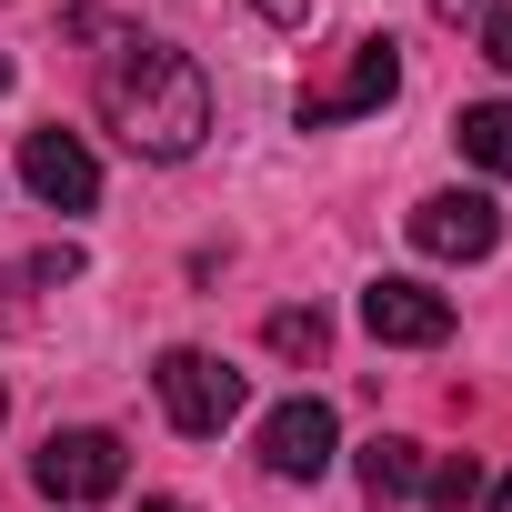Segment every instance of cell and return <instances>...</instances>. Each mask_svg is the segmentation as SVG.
I'll return each instance as SVG.
<instances>
[{
	"label": "cell",
	"instance_id": "obj_1",
	"mask_svg": "<svg viewBox=\"0 0 512 512\" xmlns=\"http://www.w3.org/2000/svg\"><path fill=\"white\" fill-rule=\"evenodd\" d=\"M91 101H101V121H111L141 161H191L201 131H211V81H201V61L171 51V41H141V31H121V41L101 51Z\"/></svg>",
	"mask_w": 512,
	"mask_h": 512
},
{
	"label": "cell",
	"instance_id": "obj_2",
	"mask_svg": "<svg viewBox=\"0 0 512 512\" xmlns=\"http://www.w3.org/2000/svg\"><path fill=\"white\" fill-rule=\"evenodd\" d=\"M151 392H161L171 432H191V442L231 432V422H241V402H251V382H241L221 352H191V342H171V352L151 362Z\"/></svg>",
	"mask_w": 512,
	"mask_h": 512
},
{
	"label": "cell",
	"instance_id": "obj_3",
	"mask_svg": "<svg viewBox=\"0 0 512 512\" xmlns=\"http://www.w3.org/2000/svg\"><path fill=\"white\" fill-rule=\"evenodd\" d=\"M392 91H402V41H382V31H372V41H352V51H342V71H332V81H312V91L292 101V121H302V131H332V121L382 111Z\"/></svg>",
	"mask_w": 512,
	"mask_h": 512
},
{
	"label": "cell",
	"instance_id": "obj_4",
	"mask_svg": "<svg viewBox=\"0 0 512 512\" xmlns=\"http://www.w3.org/2000/svg\"><path fill=\"white\" fill-rule=\"evenodd\" d=\"M121 472H131V452H121V432H101V422H71V432H51V442H41V462H31V482H41L61 512H81V502H111V492H121Z\"/></svg>",
	"mask_w": 512,
	"mask_h": 512
},
{
	"label": "cell",
	"instance_id": "obj_5",
	"mask_svg": "<svg viewBox=\"0 0 512 512\" xmlns=\"http://www.w3.org/2000/svg\"><path fill=\"white\" fill-rule=\"evenodd\" d=\"M412 251H432V262H492V251H502V201L492 191H432V201H412Z\"/></svg>",
	"mask_w": 512,
	"mask_h": 512
},
{
	"label": "cell",
	"instance_id": "obj_6",
	"mask_svg": "<svg viewBox=\"0 0 512 512\" xmlns=\"http://www.w3.org/2000/svg\"><path fill=\"white\" fill-rule=\"evenodd\" d=\"M362 332H372V342H392V352H442V342H452V302H442L432 282L382 272V282L362 292Z\"/></svg>",
	"mask_w": 512,
	"mask_h": 512
},
{
	"label": "cell",
	"instance_id": "obj_7",
	"mask_svg": "<svg viewBox=\"0 0 512 512\" xmlns=\"http://www.w3.org/2000/svg\"><path fill=\"white\" fill-rule=\"evenodd\" d=\"M21 181H31L41 211H91V201H101V161H91V141L61 131V121L21 141Z\"/></svg>",
	"mask_w": 512,
	"mask_h": 512
},
{
	"label": "cell",
	"instance_id": "obj_8",
	"mask_svg": "<svg viewBox=\"0 0 512 512\" xmlns=\"http://www.w3.org/2000/svg\"><path fill=\"white\" fill-rule=\"evenodd\" d=\"M332 442H342V422H332V402H282L272 422H262V472H282V482H322L332 472Z\"/></svg>",
	"mask_w": 512,
	"mask_h": 512
},
{
	"label": "cell",
	"instance_id": "obj_9",
	"mask_svg": "<svg viewBox=\"0 0 512 512\" xmlns=\"http://www.w3.org/2000/svg\"><path fill=\"white\" fill-rule=\"evenodd\" d=\"M422 472H432V462H422V442H402V432L362 442V492H372V502H412V492H422Z\"/></svg>",
	"mask_w": 512,
	"mask_h": 512
},
{
	"label": "cell",
	"instance_id": "obj_10",
	"mask_svg": "<svg viewBox=\"0 0 512 512\" xmlns=\"http://www.w3.org/2000/svg\"><path fill=\"white\" fill-rule=\"evenodd\" d=\"M452 141H462V161H472V171L512 181V101H472V111L452 121Z\"/></svg>",
	"mask_w": 512,
	"mask_h": 512
},
{
	"label": "cell",
	"instance_id": "obj_11",
	"mask_svg": "<svg viewBox=\"0 0 512 512\" xmlns=\"http://www.w3.org/2000/svg\"><path fill=\"white\" fill-rule=\"evenodd\" d=\"M272 352H282V362H322V352H332V322H322L312 302H302V312H272Z\"/></svg>",
	"mask_w": 512,
	"mask_h": 512
},
{
	"label": "cell",
	"instance_id": "obj_12",
	"mask_svg": "<svg viewBox=\"0 0 512 512\" xmlns=\"http://www.w3.org/2000/svg\"><path fill=\"white\" fill-rule=\"evenodd\" d=\"M472 492H482V462H472V452H452V462L422 472V502H442V512H462Z\"/></svg>",
	"mask_w": 512,
	"mask_h": 512
},
{
	"label": "cell",
	"instance_id": "obj_13",
	"mask_svg": "<svg viewBox=\"0 0 512 512\" xmlns=\"http://www.w3.org/2000/svg\"><path fill=\"white\" fill-rule=\"evenodd\" d=\"M492 11H502V0H432V21H452V31H482Z\"/></svg>",
	"mask_w": 512,
	"mask_h": 512
},
{
	"label": "cell",
	"instance_id": "obj_14",
	"mask_svg": "<svg viewBox=\"0 0 512 512\" xmlns=\"http://www.w3.org/2000/svg\"><path fill=\"white\" fill-rule=\"evenodd\" d=\"M251 11H262L272 31H312V0H251Z\"/></svg>",
	"mask_w": 512,
	"mask_h": 512
},
{
	"label": "cell",
	"instance_id": "obj_15",
	"mask_svg": "<svg viewBox=\"0 0 512 512\" xmlns=\"http://www.w3.org/2000/svg\"><path fill=\"white\" fill-rule=\"evenodd\" d=\"M482 61H502V71H512V11H492V21H482Z\"/></svg>",
	"mask_w": 512,
	"mask_h": 512
},
{
	"label": "cell",
	"instance_id": "obj_16",
	"mask_svg": "<svg viewBox=\"0 0 512 512\" xmlns=\"http://www.w3.org/2000/svg\"><path fill=\"white\" fill-rule=\"evenodd\" d=\"M141 512H191V502H181V492H151V502H141Z\"/></svg>",
	"mask_w": 512,
	"mask_h": 512
},
{
	"label": "cell",
	"instance_id": "obj_17",
	"mask_svg": "<svg viewBox=\"0 0 512 512\" xmlns=\"http://www.w3.org/2000/svg\"><path fill=\"white\" fill-rule=\"evenodd\" d=\"M492 512H512V472H502V482H492Z\"/></svg>",
	"mask_w": 512,
	"mask_h": 512
},
{
	"label": "cell",
	"instance_id": "obj_18",
	"mask_svg": "<svg viewBox=\"0 0 512 512\" xmlns=\"http://www.w3.org/2000/svg\"><path fill=\"white\" fill-rule=\"evenodd\" d=\"M0 91H11V51H0Z\"/></svg>",
	"mask_w": 512,
	"mask_h": 512
},
{
	"label": "cell",
	"instance_id": "obj_19",
	"mask_svg": "<svg viewBox=\"0 0 512 512\" xmlns=\"http://www.w3.org/2000/svg\"><path fill=\"white\" fill-rule=\"evenodd\" d=\"M0 422H11V392H0Z\"/></svg>",
	"mask_w": 512,
	"mask_h": 512
}]
</instances>
